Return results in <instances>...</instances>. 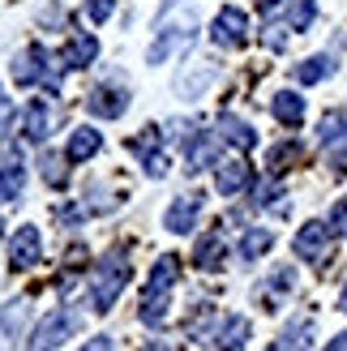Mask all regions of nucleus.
<instances>
[{
  "instance_id": "1a4fd4ad",
  "label": "nucleus",
  "mask_w": 347,
  "mask_h": 351,
  "mask_svg": "<svg viewBox=\"0 0 347 351\" xmlns=\"http://www.w3.org/2000/svg\"><path fill=\"white\" fill-rule=\"evenodd\" d=\"M291 249H296V257L300 261H322L326 257V249H331V223H304L300 227V236L291 240Z\"/></svg>"
},
{
  "instance_id": "393cba45",
  "label": "nucleus",
  "mask_w": 347,
  "mask_h": 351,
  "mask_svg": "<svg viewBox=\"0 0 347 351\" xmlns=\"http://www.w3.org/2000/svg\"><path fill=\"white\" fill-rule=\"evenodd\" d=\"M137 317H142L146 326H154V330H163V322H167V291H146L142 295V308H137Z\"/></svg>"
},
{
  "instance_id": "a19ab883",
  "label": "nucleus",
  "mask_w": 347,
  "mask_h": 351,
  "mask_svg": "<svg viewBox=\"0 0 347 351\" xmlns=\"http://www.w3.org/2000/svg\"><path fill=\"white\" fill-rule=\"evenodd\" d=\"M326 351H347V330H343V335H335L331 343H326Z\"/></svg>"
},
{
  "instance_id": "4be33fe9",
  "label": "nucleus",
  "mask_w": 347,
  "mask_h": 351,
  "mask_svg": "<svg viewBox=\"0 0 347 351\" xmlns=\"http://www.w3.org/2000/svg\"><path fill=\"white\" fill-rule=\"evenodd\" d=\"M335 69H339V60L335 56H309V60H300L296 69H291V77H296L300 86H318V82H326V77H335Z\"/></svg>"
},
{
  "instance_id": "f03ea898",
  "label": "nucleus",
  "mask_w": 347,
  "mask_h": 351,
  "mask_svg": "<svg viewBox=\"0 0 347 351\" xmlns=\"http://www.w3.org/2000/svg\"><path fill=\"white\" fill-rule=\"evenodd\" d=\"M129 278H133L129 257L120 253V249H112V253L95 266V274H91V304H95V313H108V308L116 304V295L129 287Z\"/></svg>"
},
{
  "instance_id": "9b49d317",
  "label": "nucleus",
  "mask_w": 347,
  "mask_h": 351,
  "mask_svg": "<svg viewBox=\"0 0 347 351\" xmlns=\"http://www.w3.org/2000/svg\"><path fill=\"white\" fill-rule=\"evenodd\" d=\"M253 184V167L245 159H228V163H215V189L223 197H236Z\"/></svg>"
},
{
  "instance_id": "cd10ccee",
  "label": "nucleus",
  "mask_w": 347,
  "mask_h": 351,
  "mask_svg": "<svg viewBox=\"0 0 347 351\" xmlns=\"http://www.w3.org/2000/svg\"><path fill=\"white\" fill-rule=\"evenodd\" d=\"M176 278H180V261L171 257V253L154 261V270H150V287H154V291H171V283H176Z\"/></svg>"
},
{
  "instance_id": "473e14b6",
  "label": "nucleus",
  "mask_w": 347,
  "mask_h": 351,
  "mask_svg": "<svg viewBox=\"0 0 347 351\" xmlns=\"http://www.w3.org/2000/svg\"><path fill=\"white\" fill-rule=\"evenodd\" d=\"M142 171L150 176V180H163V176H167V154H163V150L146 154V159H142Z\"/></svg>"
},
{
  "instance_id": "2eb2a0df",
  "label": "nucleus",
  "mask_w": 347,
  "mask_h": 351,
  "mask_svg": "<svg viewBox=\"0 0 347 351\" xmlns=\"http://www.w3.org/2000/svg\"><path fill=\"white\" fill-rule=\"evenodd\" d=\"M249 335H253V326H249V317H228L219 330H215V343H211V351H240L249 343Z\"/></svg>"
},
{
  "instance_id": "bb28decb",
  "label": "nucleus",
  "mask_w": 347,
  "mask_h": 351,
  "mask_svg": "<svg viewBox=\"0 0 347 351\" xmlns=\"http://www.w3.org/2000/svg\"><path fill=\"white\" fill-rule=\"evenodd\" d=\"M283 202H287V197H283V184L274 180V176L253 189V206H270L274 215H287V206H283Z\"/></svg>"
},
{
  "instance_id": "f3484780",
  "label": "nucleus",
  "mask_w": 347,
  "mask_h": 351,
  "mask_svg": "<svg viewBox=\"0 0 347 351\" xmlns=\"http://www.w3.org/2000/svg\"><path fill=\"white\" fill-rule=\"evenodd\" d=\"M215 77H219V69L211 64V60H198L193 69H184V73L176 77V95H184V99H198L206 86H215Z\"/></svg>"
},
{
  "instance_id": "58836bf2",
  "label": "nucleus",
  "mask_w": 347,
  "mask_h": 351,
  "mask_svg": "<svg viewBox=\"0 0 347 351\" xmlns=\"http://www.w3.org/2000/svg\"><path fill=\"white\" fill-rule=\"evenodd\" d=\"M56 219H60V223H77V219H86V206H60Z\"/></svg>"
},
{
  "instance_id": "6ab92c4d",
  "label": "nucleus",
  "mask_w": 347,
  "mask_h": 351,
  "mask_svg": "<svg viewBox=\"0 0 347 351\" xmlns=\"http://www.w3.org/2000/svg\"><path fill=\"white\" fill-rule=\"evenodd\" d=\"M270 112H274V120H279L283 129H300L304 125V99L296 90H279L270 99Z\"/></svg>"
},
{
  "instance_id": "72a5a7b5",
  "label": "nucleus",
  "mask_w": 347,
  "mask_h": 351,
  "mask_svg": "<svg viewBox=\"0 0 347 351\" xmlns=\"http://www.w3.org/2000/svg\"><path fill=\"white\" fill-rule=\"evenodd\" d=\"M211 317H215V308H211V304H198V313L184 322V330H189L193 339H202V330H206V322H211Z\"/></svg>"
},
{
  "instance_id": "dca6fc26",
  "label": "nucleus",
  "mask_w": 347,
  "mask_h": 351,
  "mask_svg": "<svg viewBox=\"0 0 347 351\" xmlns=\"http://www.w3.org/2000/svg\"><path fill=\"white\" fill-rule=\"evenodd\" d=\"M219 137H223L228 146H236V150H253V146H257V129L249 125V120L232 116V112L219 116Z\"/></svg>"
},
{
  "instance_id": "39448f33",
  "label": "nucleus",
  "mask_w": 347,
  "mask_h": 351,
  "mask_svg": "<svg viewBox=\"0 0 347 351\" xmlns=\"http://www.w3.org/2000/svg\"><path fill=\"white\" fill-rule=\"evenodd\" d=\"M211 39H215V47H245L249 43V17H245V9H236V5H223L219 9V17H215V26H211Z\"/></svg>"
},
{
  "instance_id": "b1692460",
  "label": "nucleus",
  "mask_w": 347,
  "mask_h": 351,
  "mask_svg": "<svg viewBox=\"0 0 347 351\" xmlns=\"http://www.w3.org/2000/svg\"><path fill=\"white\" fill-rule=\"evenodd\" d=\"M64 163H73V159H69V154H56V150H43L39 154V171H43V180L51 189H64L69 184V167Z\"/></svg>"
},
{
  "instance_id": "ea45409f",
  "label": "nucleus",
  "mask_w": 347,
  "mask_h": 351,
  "mask_svg": "<svg viewBox=\"0 0 347 351\" xmlns=\"http://www.w3.org/2000/svg\"><path fill=\"white\" fill-rule=\"evenodd\" d=\"M82 351H116V343L108 339V335H95V339H86V347Z\"/></svg>"
},
{
  "instance_id": "0eeeda50",
  "label": "nucleus",
  "mask_w": 347,
  "mask_h": 351,
  "mask_svg": "<svg viewBox=\"0 0 347 351\" xmlns=\"http://www.w3.org/2000/svg\"><path fill=\"white\" fill-rule=\"evenodd\" d=\"M86 112L95 120H120L129 112V90L125 86H99V90H91V99H86Z\"/></svg>"
},
{
  "instance_id": "c756f323",
  "label": "nucleus",
  "mask_w": 347,
  "mask_h": 351,
  "mask_svg": "<svg viewBox=\"0 0 347 351\" xmlns=\"http://www.w3.org/2000/svg\"><path fill=\"white\" fill-rule=\"evenodd\" d=\"M339 133H347V112H326V116H322V125H318V142H322V146H331Z\"/></svg>"
},
{
  "instance_id": "4c0bfd02",
  "label": "nucleus",
  "mask_w": 347,
  "mask_h": 351,
  "mask_svg": "<svg viewBox=\"0 0 347 351\" xmlns=\"http://www.w3.org/2000/svg\"><path fill=\"white\" fill-rule=\"evenodd\" d=\"M270 283L279 287V291H287V287H296V270H291V266H279V270H274V278H270Z\"/></svg>"
},
{
  "instance_id": "79ce46f5",
  "label": "nucleus",
  "mask_w": 347,
  "mask_h": 351,
  "mask_svg": "<svg viewBox=\"0 0 347 351\" xmlns=\"http://www.w3.org/2000/svg\"><path fill=\"white\" fill-rule=\"evenodd\" d=\"M253 5H257V9H262V13H274V9H279V5H283V0H253Z\"/></svg>"
},
{
  "instance_id": "9d476101",
  "label": "nucleus",
  "mask_w": 347,
  "mask_h": 351,
  "mask_svg": "<svg viewBox=\"0 0 347 351\" xmlns=\"http://www.w3.org/2000/svg\"><path fill=\"white\" fill-rule=\"evenodd\" d=\"M215 154H219V133L198 129V133L184 137V167H189V176H193V171H206V167L215 163Z\"/></svg>"
},
{
  "instance_id": "c9c22d12",
  "label": "nucleus",
  "mask_w": 347,
  "mask_h": 351,
  "mask_svg": "<svg viewBox=\"0 0 347 351\" xmlns=\"http://www.w3.org/2000/svg\"><path fill=\"white\" fill-rule=\"evenodd\" d=\"M287 30H291V26H266V30H262V43H266L270 51H283V47H287Z\"/></svg>"
},
{
  "instance_id": "a18cd8bd",
  "label": "nucleus",
  "mask_w": 347,
  "mask_h": 351,
  "mask_svg": "<svg viewBox=\"0 0 347 351\" xmlns=\"http://www.w3.org/2000/svg\"><path fill=\"white\" fill-rule=\"evenodd\" d=\"M0 236H5V219H0Z\"/></svg>"
},
{
  "instance_id": "ddd939ff",
  "label": "nucleus",
  "mask_w": 347,
  "mask_h": 351,
  "mask_svg": "<svg viewBox=\"0 0 347 351\" xmlns=\"http://www.w3.org/2000/svg\"><path fill=\"white\" fill-rule=\"evenodd\" d=\"M30 322V308L22 300H9V304H0V351H13L17 339H22V330Z\"/></svg>"
},
{
  "instance_id": "f704fd0d",
  "label": "nucleus",
  "mask_w": 347,
  "mask_h": 351,
  "mask_svg": "<svg viewBox=\"0 0 347 351\" xmlns=\"http://www.w3.org/2000/svg\"><path fill=\"white\" fill-rule=\"evenodd\" d=\"M112 9H116V0H86V13H91V22H95V26L108 22Z\"/></svg>"
},
{
  "instance_id": "37998d69",
  "label": "nucleus",
  "mask_w": 347,
  "mask_h": 351,
  "mask_svg": "<svg viewBox=\"0 0 347 351\" xmlns=\"http://www.w3.org/2000/svg\"><path fill=\"white\" fill-rule=\"evenodd\" d=\"M142 351H171V347H167V343H163V339H154V343H146V347H142Z\"/></svg>"
},
{
  "instance_id": "a878e982",
  "label": "nucleus",
  "mask_w": 347,
  "mask_h": 351,
  "mask_svg": "<svg viewBox=\"0 0 347 351\" xmlns=\"http://www.w3.org/2000/svg\"><path fill=\"white\" fill-rule=\"evenodd\" d=\"M300 142H291V137H287V142H279V146H270L266 150V167H270V176H279V171H287L291 163H300Z\"/></svg>"
},
{
  "instance_id": "aec40b11",
  "label": "nucleus",
  "mask_w": 347,
  "mask_h": 351,
  "mask_svg": "<svg viewBox=\"0 0 347 351\" xmlns=\"http://www.w3.org/2000/svg\"><path fill=\"white\" fill-rule=\"evenodd\" d=\"M99 150H103V137H99V129L82 125V129H73V133H69V146H64V154H69L73 163H86V159H95Z\"/></svg>"
},
{
  "instance_id": "f257e3e1",
  "label": "nucleus",
  "mask_w": 347,
  "mask_h": 351,
  "mask_svg": "<svg viewBox=\"0 0 347 351\" xmlns=\"http://www.w3.org/2000/svg\"><path fill=\"white\" fill-rule=\"evenodd\" d=\"M198 39V13L189 0H167L163 13L154 17V43L146 51L150 64H167L171 56L189 51V43Z\"/></svg>"
},
{
  "instance_id": "423d86ee",
  "label": "nucleus",
  "mask_w": 347,
  "mask_h": 351,
  "mask_svg": "<svg viewBox=\"0 0 347 351\" xmlns=\"http://www.w3.org/2000/svg\"><path fill=\"white\" fill-rule=\"evenodd\" d=\"M22 184H26V167H22V150L17 142H9L0 150V206L22 197Z\"/></svg>"
},
{
  "instance_id": "e433bc0d",
  "label": "nucleus",
  "mask_w": 347,
  "mask_h": 351,
  "mask_svg": "<svg viewBox=\"0 0 347 351\" xmlns=\"http://www.w3.org/2000/svg\"><path fill=\"white\" fill-rule=\"evenodd\" d=\"M331 232L335 236H347V197L335 202V210H331Z\"/></svg>"
},
{
  "instance_id": "412c9836",
  "label": "nucleus",
  "mask_w": 347,
  "mask_h": 351,
  "mask_svg": "<svg viewBox=\"0 0 347 351\" xmlns=\"http://www.w3.org/2000/svg\"><path fill=\"white\" fill-rule=\"evenodd\" d=\"M99 56V39L95 34H73V39L64 43V51H60V64L64 69H86Z\"/></svg>"
},
{
  "instance_id": "c03bdc74",
  "label": "nucleus",
  "mask_w": 347,
  "mask_h": 351,
  "mask_svg": "<svg viewBox=\"0 0 347 351\" xmlns=\"http://www.w3.org/2000/svg\"><path fill=\"white\" fill-rule=\"evenodd\" d=\"M339 308H343V313H347V287H343V295H339Z\"/></svg>"
},
{
  "instance_id": "a211bd4d",
  "label": "nucleus",
  "mask_w": 347,
  "mask_h": 351,
  "mask_svg": "<svg viewBox=\"0 0 347 351\" xmlns=\"http://www.w3.org/2000/svg\"><path fill=\"white\" fill-rule=\"evenodd\" d=\"M51 120H56V112H51V103H47V99H30L26 120H22V133H26V142H43V137L51 133Z\"/></svg>"
},
{
  "instance_id": "7ed1b4c3",
  "label": "nucleus",
  "mask_w": 347,
  "mask_h": 351,
  "mask_svg": "<svg viewBox=\"0 0 347 351\" xmlns=\"http://www.w3.org/2000/svg\"><path fill=\"white\" fill-rule=\"evenodd\" d=\"M77 326H82V308H56L51 317H43L39 326H34V335H30V351H51V347H60L64 339H73L77 335Z\"/></svg>"
},
{
  "instance_id": "f8f14e48",
  "label": "nucleus",
  "mask_w": 347,
  "mask_h": 351,
  "mask_svg": "<svg viewBox=\"0 0 347 351\" xmlns=\"http://www.w3.org/2000/svg\"><path fill=\"white\" fill-rule=\"evenodd\" d=\"M198 219H202V197H176L163 215V227L171 236H189L198 227Z\"/></svg>"
},
{
  "instance_id": "c85d7f7f",
  "label": "nucleus",
  "mask_w": 347,
  "mask_h": 351,
  "mask_svg": "<svg viewBox=\"0 0 347 351\" xmlns=\"http://www.w3.org/2000/svg\"><path fill=\"white\" fill-rule=\"evenodd\" d=\"M313 17H318V0H291V5H287V26L291 30H309V26H313Z\"/></svg>"
},
{
  "instance_id": "4468645a",
  "label": "nucleus",
  "mask_w": 347,
  "mask_h": 351,
  "mask_svg": "<svg viewBox=\"0 0 347 351\" xmlns=\"http://www.w3.org/2000/svg\"><path fill=\"white\" fill-rule=\"evenodd\" d=\"M223 257H228V244H223V227H219V232H211V236H202V240L193 244V266L206 270V274L223 270Z\"/></svg>"
},
{
  "instance_id": "2f4dec72",
  "label": "nucleus",
  "mask_w": 347,
  "mask_h": 351,
  "mask_svg": "<svg viewBox=\"0 0 347 351\" xmlns=\"http://www.w3.org/2000/svg\"><path fill=\"white\" fill-rule=\"evenodd\" d=\"M326 163H331L335 171H347V133H339L331 146H326Z\"/></svg>"
},
{
  "instance_id": "6e6552de",
  "label": "nucleus",
  "mask_w": 347,
  "mask_h": 351,
  "mask_svg": "<svg viewBox=\"0 0 347 351\" xmlns=\"http://www.w3.org/2000/svg\"><path fill=\"white\" fill-rule=\"evenodd\" d=\"M39 257H43V236H39V227H17L13 240H9V266H13V270H30Z\"/></svg>"
},
{
  "instance_id": "5701e85b",
  "label": "nucleus",
  "mask_w": 347,
  "mask_h": 351,
  "mask_svg": "<svg viewBox=\"0 0 347 351\" xmlns=\"http://www.w3.org/2000/svg\"><path fill=\"white\" fill-rule=\"evenodd\" d=\"M270 249H274V232H266V227H249V232L240 236V257H245V261L266 257Z\"/></svg>"
},
{
  "instance_id": "7c9ffc66",
  "label": "nucleus",
  "mask_w": 347,
  "mask_h": 351,
  "mask_svg": "<svg viewBox=\"0 0 347 351\" xmlns=\"http://www.w3.org/2000/svg\"><path fill=\"white\" fill-rule=\"evenodd\" d=\"M304 330H309V326H304V322H296L283 339H274L266 351H309V347H304Z\"/></svg>"
},
{
  "instance_id": "20e7f679",
  "label": "nucleus",
  "mask_w": 347,
  "mask_h": 351,
  "mask_svg": "<svg viewBox=\"0 0 347 351\" xmlns=\"http://www.w3.org/2000/svg\"><path fill=\"white\" fill-rule=\"evenodd\" d=\"M13 82L17 86H51L56 90V69H51V56H47V47L43 43H30L17 51V60H13Z\"/></svg>"
}]
</instances>
